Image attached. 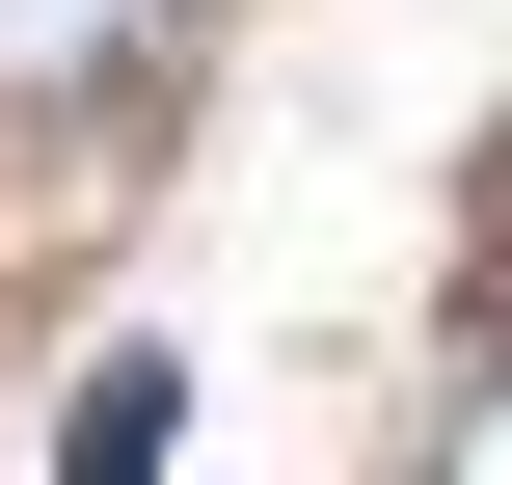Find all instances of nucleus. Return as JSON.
I'll return each instance as SVG.
<instances>
[{
	"mask_svg": "<svg viewBox=\"0 0 512 485\" xmlns=\"http://www.w3.org/2000/svg\"><path fill=\"white\" fill-rule=\"evenodd\" d=\"M189 81V0H0V135H108Z\"/></svg>",
	"mask_w": 512,
	"mask_h": 485,
	"instance_id": "1",
	"label": "nucleus"
},
{
	"mask_svg": "<svg viewBox=\"0 0 512 485\" xmlns=\"http://www.w3.org/2000/svg\"><path fill=\"white\" fill-rule=\"evenodd\" d=\"M486 297H512V135H486Z\"/></svg>",
	"mask_w": 512,
	"mask_h": 485,
	"instance_id": "3",
	"label": "nucleus"
},
{
	"mask_svg": "<svg viewBox=\"0 0 512 485\" xmlns=\"http://www.w3.org/2000/svg\"><path fill=\"white\" fill-rule=\"evenodd\" d=\"M432 459H512V378H459V405H432Z\"/></svg>",
	"mask_w": 512,
	"mask_h": 485,
	"instance_id": "2",
	"label": "nucleus"
}]
</instances>
